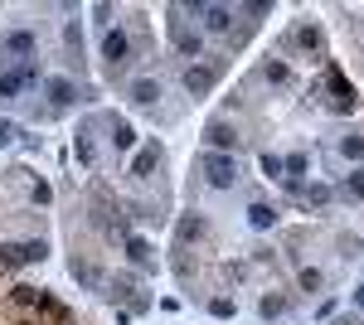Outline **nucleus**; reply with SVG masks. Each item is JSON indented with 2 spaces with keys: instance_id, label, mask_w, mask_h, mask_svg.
<instances>
[{
  "instance_id": "23",
  "label": "nucleus",
  "mask_w": 364,
  "mask_h": 325,
  "mask_svg": "<svg viewBox=\"0 0 364 325\" xmlns=\"http://www.w3.org/2000/svg\"><path fill=\"white\" fill-rule=\"evenodd\" d=\"M257 311H262V321H277L282 311H287V301H282V297H262V306H257Z\"/></svg>"
},
{
  "instance_id": "4",
  "label": "nucleus",
  "mask_w": 364,
  "mask_h": 325,
  "mask_svg": "<svg viewBox=\"0 0 364 325\" xmlns=\"http://www.w3.org/2000/svg\"><path fill=\"white\" fill-rule=\"evenodd\" d=\"M102 63H107L112 78L132 63V34H127V29H107V34H102Z\"/></svg>"
},
{
  "instance_id": "31",
  "label": "nucleus",
  "mask_w": 364,
  "mask_h": 325,
  "mask_svg": "<svg viewBox=\"0 0 364 325\" xmlns=\"http://www.w3.org/2000/svg\"><path fill=\"white\" fill-rule=\"evenodd\" d=\"M355 306H360V311H364V287H355Z\"/></svg>"
},
{
  "instance_id": "1",
  "label": "nucleus",
  "mask_w": 364,
  "mask_h": 325,
  "mask_svg": "<svg viewBox=\"0 0 364 325\" xmlns=\"http://www.w3.org/2000/svg\"><path fill=\"white\" fill-rule=\"evenodd\" d=\"M199 175L214 185V190H233L238 180H243V165H238V156H219V151H199Z\"/></svg>"
},
{
  "instance_id": "26",
  "label": "nucleus",
  "mask_w": 364,
  "mask_h": 325,
  "mask_svg": "<svg viewBox=\"0 0 364 325\" xmlns=\"http://www.w3.org/2000/svg\"><path fill=\"white\" fill-rule=\"evenodd\" d=\"M233 311H238V306H233L228 297H214V301H209V316H219V321H228Z\"/></svg>"
},
{
  "instance_id": "8",
  "label": "nucleus",
  "mask_w": 364,
  "mask_h": 325,
  "mask_svg": "<svg viewBox=\"0 0 364 325\" xmlns=\"http://www.w3.org/2000/svg\"><path fill=\"white\" fill-rule=\"evenodd\" d=\"M185 15H195V20H204V29H209V34H228V29H233V10H228V5H185Z\"/></svg>"
},
{
  "instance_id": "9",
  "label": "nucleus",
  "mask_w": 364,
  "mask_h": 325,
  "mask_svg": "<svg viewBox=\"0 0 364 325\" xmlns=\"http://www.w3.org/2000/svg\"><path fill=\"white\" fill-rule=\"evenodd\" d=\"M44 92H49V107H54V112L73 107V102L83 97V92H78V82H73V78H49V82H44Z\"/></svg>"
},
{
  "instance_id": "14",
  "label": "nucleus",
  "mask_w": 364,
  "mask_h": 325,
  "mask_svg": "<svg viewBox=\"0 0 364 325\" xmlns=\"http://www.w3.org/2000/svg\"><path fill=\"white\" fill-rule=\"evenodd\" d=\"M68 272H73V277H78L83 287H92V292H102V287H107V282H102V272L92 267L87 257H78V252H73V262H68Z\"/></svg>"
},
{
  "instance_id": "15",
  "label": "nucleus",
  "mask_w": 364,
  "mask_h": 325,
  "mask_svg": "<svg viewBox=\"0 0 364 325\" xmlns=\"http://www.w3.org/2000/svg\"><path fill=\"white\" fill-rule=\"evenodd\" d=\"M73 156L83 161V170L97 165V146H92V132H87V127H78V136H73Z\"/></svg>"
},
{
  "instance_id": "22",
  "label": "nucleus",
  "mask_w": 364,
  "mask_h": 325,
  "mask_svg": "<svg viewBox=\"0 0 364 325\" xmlns=\"http://www.w3.org/2000/svg\"><path fill=\"white\" fill-rule=\"evenodd\" d=\"M49 257V243L44 238H34V243H20V262H44Z\"/></svg>"
},
{
  "instance_id": "3",
  "label": "nucleus",
  "mask_w": 364,
  "mask_h": 325,
  "mask_svg": "<svg viewBox=\"0 0 364 325\" xmlns=\"http://www.w3.org/2000/svg\"><path fill=\"white\" fill-rule=\"evenodd\" d=\"M0 54H5V63H29V58L39 54V34H34V29H10V34H0Z\"/></svg>"
},
{
  "instance_id": "12",
  "label": "nucleus",
  "mask_w": 364,
  "mask_h": 325,
  "mask_svg": "<svg viewBox=\"0 0 364 325\" xmlns=\"http://www.w3.org/2000/svg\"><path fill=\"white\" fill-rule=\"evenodd\" d=\"M161 156H166V146H161V141L141 146V151H136V161H132V175H136V180H151V170L161 165Z\"/></svg>"
},
{
  "instance_id": "17",
  "label": "nucleus",
  "mask_w": 364,
  "mask_h": 325,
  "mask_svg": "<svg viewBox=\"0 0 364 325\" xmlns=\"http://www.w3.org/2000/svg\"><path fill=\"white\" fill-rule=\"evenodd\" d=\"M248 223L252 228H277V204H267V199L248 204Z\"/></svg>"
},
{
  "instance_id": "21",
  "label": "nucleus",
  "mask_w": 364,
  "mask_h": 325,
  "mask_svg": "<svg viewBox=\"0 0 364 325\" xmlns=\"http://www.w3.org/2000/svg\"><path fill=\"white\" fill-rule=\"evenodd\" d=\"M340 156H345V161H364V136H340Z\"/></svg>"
},
{
  "instance_id": "28",
  "label": "nucleus",
  "mask_w": 364,
  "mask_h": 325,
  "mask_svg": "<svg viewBox=\"0 0 364 325\" xmlns=\"http://www.w3.org/2000/svg\"><path fill=\"white\" fill-rule=\"evenodd\" d=\"M306 204H331V185H311V190H306Z\"/></svg>"
},
{
  "instance_id": "2",
  "label": "nucleus",
  "mask_w": 364,
  "mask_h": 325,
  "mask_svg": "<svg viewBox=\"0 0 364 325\" xmlns=\"http://www.w3.org/2000/svg\"><path fill=\"white\" fill-rule=\"evenodd\" d=\"M166 15H170L166 29H170V44H175V54H185V58H199V54H204V34L185 25V5H170Z\"/></svg>"
},
{
  "instance_id": "19",
  "label": "nucleus",
  "mask_w": 364,
  "mask_h": 325,
  "mask_svg": "<svg viewBox=\"0 0 364 325\" xmlns=\"http://www.w3.org/2000/svg\"><path fill=\"white\" fill-rule=\"evenodd\" d=\"M340 199H364V165H355V170L340 180Z\"/></svg>"
},
{
  "instance_id": "29",
  "label": "nucleus",
  "mask_w": 364,
  "mask_h": 325,
  "mask_svg": "<svg viewBox=\"0 0 364 325\" xmlns=\"http://www.w3.org/2000/svg\"><path fill=\"white\" fill-rule=\"evenodd\" d=\"M336 325H364V321H360V316H340Z\"/></svg>"
},
{
  "instance_id": "16",
  "label": "nucleus",
  "mask_w": 364,
  "mask_h": 325,
  "mask_svg": "<svg viewBox=\"0 0 364 325\" xmlns=\"http://www.w3.org/2000/svg\"><path fill=\"white\" fill-rule=\"evenodd\" d=\"M204 228H209V223H204V218H199V214H185V218H180V223H175V243L185 247V243H190V238H204Z\"/></svg>"
},
{
  "instance_id": "10",
  "label": "nucleus",
  "mask_w": 364,
  "mask_h": 325,
  "mask_svg": "<svg viewBox=\"0 0 364 325\" xmlns=\"http://www.w3.org/2000/svg\"><path fill=\"white\" fill-rule=\"evenodd\" d=\"M291 49H326V34H321V25H311V20H301V25H291V39H287Z\"/></svg>"
},
{
  "instance_id": "6",
  "label": "nucleus",
  "mask_w": 364,
  "mask_h": 325,
  "mask_svg": "<svg viewBox=\"0 0 364 325\" xmlns=\"http://www.w3.org/2000/svg\"><path fill=\"white\" fill-rule=\"evenodd\" d=\"M29 82H39V63H34V58L20 63V68H5V73H0V102H15Z\"/></svg>"
},
{
  "instance_id": "7",
  "label": "nucleus",
  "mask_w": 364,
  "mask_h": 325,
  "mask_svg": "<svg viewBox=\"0 0 364 325\" xmlns=\"http://www.w3.org/2000/svg\"><path fill=\"white\" fill-rule=\"evenodd\" d=\"M238 141H243L238 127L224 122V117H214V122L204 127V146H209V151H219V156H233V151H238Z\"/></svg>"
},
{
  "instance_id": "27",
  "label": "nucleus",
  "mask_w": 364,
  "mask_h": 325,
  "mask_svg": "<svg viewBox=\"0 0 364 325\" xmlns=\"http://www.w3.org/2000/svg\"><path fill=\"white\" fill-rule=\"evenodd\" d=\"M0 267H20V243H0Z\"/></svg>"
},
{
  "instance_id": "20",
  "label": "nucleus",
  "mask_w": 364,
  "mask_h": 325,
  "mask_svg": "<svg viewBox=\"0 0 364 325\" xmlns=\"http://www.w3.org/2000/svg\"><path fill=\"white\" fill-rule=\"evenodd\" d=\"M296 287H301L306 297H316V292L326 287V272H321V267H301V272H296Z\"/></svg>"
},
{
  "instance_id": "30",
  "label": "nucleus",
  "mask_w": 364,
  "mask_h": 325,
  "mask_svg": "<svg viewBox=\"0 0 364 325\" xmlns=\"http://www.w3.org/2000/svg\"><path fill=\"white\" fill-rule=\"evenodd\" d=\"M0 146H10V127L5 122H0Z\"/></svg>"
},
{
  "instance_id": "24",
  "label": "nucleus",
  "mask_w": 364,
  "mask_h": 325,
  "mask_svg": "<svg viewBox=\"0 0 364 325\" xmlns=\"http://www.w3.org/2000/svg\"><path fill=\"white\" fill-rule=\"evenodd\" d=\"M262 78L267 82H291V68H287V63H262Z\"/></svg>"
},
{
  "instance_id": "11",
  "label": "nucleus",
  "mask_w": 364,
  "mask_h": 325,
  "mask_svg": "<svg viewBox=\"0 0 364 325\" xmlns=\"http://www.w3.org/2000/svg\"><path fill=\"white\" fill-rule=\"evenodd\" d=\"M127 97H132L136 107H156V102H161V78H132Z\"/></svg>"
},
{
  "instance_id": "13",
  "label": "nucleus",
  "mask_w": 364,
  "mask_h": 325,
  "mask_svg": "<svg viewBox=\"0 0 364 325\" xmlns=\"http://www.w3.org/2000/svg\"><path fill=\"white\" fill-rule=\"evenodd\" d=\"M107 141H112L117 151H132V146H136V127L122 122V117H107Z\"/></svg>"
},
{
  "instance_id": "25",
  "label": "nucleus",
  "mask_w": 364,
  "mask_h": 325,
  "mask_svg": "<svg viewBox=\"0 0 364 325\" xmlns=\"http://www.w3.org/2000/svg\"><path fill=\"white\" fill-rule=\"evenodd\" d=\"M262 175H267V180H282V156H272V151H262Z\"/></svg>"
},
{
  "instance_id": "18",
  "label": "nucleus",
  "mask_w": 364,
  "mask_h": 325,
  "mask_svg": "<svg viewBox=\"0 0 364 325\" xmlns=\"http://www.w3.org/2000/svg\"><path fill=\"white\" fill-rule=\"evenodd\" d=\"M127 257H132L136 267H156V252H151L146 238H127Z\"/></svg>"
},
{
  "instance_id": "5",
  "label": "nucleus",
  "mask_w": 364,
  "mask_h": 325,
  "mask_svg": "<svg viewBox=\"0 0 364 325\" xmlns=\"http://www.w3.org/2000/svg\"><path fill=\"white\" fill-rule=\"evenodd\" d=\"M219 78H224V63H190L180 82H185V92H190V97H209Z\"/></svg>"
}]
</instances>
